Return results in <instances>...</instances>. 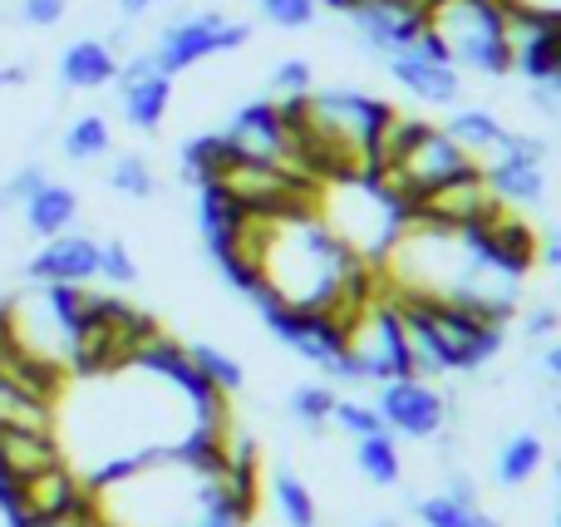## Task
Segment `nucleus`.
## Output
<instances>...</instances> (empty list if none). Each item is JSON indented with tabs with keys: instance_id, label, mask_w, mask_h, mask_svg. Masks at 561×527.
<instances>
[{
	"instance_id": "24",
	"label": "nucleus",
	"mask_w": 561,
	"mask_h": 527,
	"mask_svg": "<svg viewBox=\"0 0 561 527\" xmlns=\"http://www.w3.org/2000/svg\"><path fill=\"white\" fill-rule=\"evenodd\" d=\"M108 187H114L118 197H134V203H148V197H158V173L148 158L138 153H118L114 163H108Z\"/></svg>"
},
{
	"instance_id": "41",
	"label": "nucleus",
	"mask_w": 561,
	"mask_h": 527,
	"mask_svg": "<svg viewBox=\"0 0 561 527\" xmlns=\"http://www.w3.org/2000/svg\"><path fill=\"white\" fill-rule=\"evenodd\" d=\"M0 89H5V65H0Z\"/></svg>"
},
{
	"instance_id": "12",
	"label": "nucleus",
	"mask_w": 561,
	"mask_h": 527,
	"mask_svg": "<svg viewBox=\"0 0 561 527\" xmlns=\"http://www.w3.org/2000/svg\"><path fill=\"white\" fill-rule=\"evenodd\" d=\"M99 276V242L84 232H59L25 262V282L35 286H89Z\"/></svg>"
},
{
	"instance_id": "1",
	"label": "nucleus",
	"mask_w": 561,
	"mask_h": 527,
	"mask_svg": "<svg viewBox=\"0 0 561 527\" xmlns=\"http://www.w3.org/2000/svg\"><path fill=\"white\" fill-rule=\"evenodd\" d=\"M389 306L399 316L409 365H414L419 380L483 370L503 351V325L478 316L473 306H458L448 296H424V291H399V296H389Z\"/></svg>"
},
{
	"instance_id": "26",
	"label": "nucleus",
	"mask_w": 561,
	"mask_h": 527,
	"mask_svg": "<svg viewBox=\"0 0 561 527\" xmlns=\"http://www.w3.org/2000/svg\"><path fill=\"white\" fill-rule=\"evenodd\" d=\"M330 410H335V390H330V385H300V390L290 394V420H296L306 434L325 429Z\"/></svg>"
},
{
	"instance_id": "16",
	"label": "nucleus",
	"mask_w": 561,
	"mask_h": 527,
	"mask_svg": "<svg viewBox=\"0 0 561 527\" xmlns=\"http://www.w3.org/2000/svg\"><path fill=\"white\" fill-rule=\"evenodd\" d=\"M483 177L497 203H507V207H537L547 197V163H533V158L497 153L483 163Z\"/></svg>"
},
{
	"instance_id": "14",
	"label": "nucleus",
	"mask_w": 561,
	"mask_h": 527,
	"mask_svg": "<svg viewBox=\"0 0 561 527\" xmlns=\"http://www.w3.org/2000/svg\"><path fill=\"white\" fill-rule=\"evenodd\" d=\"M118 79V55L108 49V39L84 35L69 39L65 55H59V84L75 89V94H94V89H108Z\"/></svg>"
},
{
	"instance_id": "36",
	"label": "nucleus",
	"mask_w": 561,
	"mask_h": 527,
	"mask_svg": "<svg viewBox=\"0 0 561 527\" xmlns=\"http://www.w3.org/2000/svg\"><path fill=\"white\" fill-rule=\"evenodd\" d=\"M153 5H168V0H118V15H124V20H138V15H148Z\"/></svg>"
},
{
	"instance_id": "20",
	"label": "nucleus",
	"mask_w": 561,
	"mask_h": 527,
	"mask_svg": "<svg viewBox=\"0 0 561 527\" xmlns=\"http://www.w3.org/2000/svg\"><path fill=\"white\" fill-rule=\"evenodd\" d=\"M355 469L365 473L375 489H394L404 479V459H399L394 434H369V439H355Z\"/></svg>"
},
{
	"instance_id": "30",
	"label": "nucleus",
	"mask_w": 561,
	"mask_h": 527,
	"mask_svg": "<svg viewBox=\"0 0 561 527\" xmlns=\"http://www.w3.org/2000/svg\"><path fill=\"white\" fill-rule=\"evenodd\" d=\"M99 276H104L108 286H134L138 282V262H134V252H128L118 237L99 242Z\"/></svg>"
},
{
	"instance_id": "17",
	"label": "nucleus",
	"mask_w": 561,
	"mask_h": 527,
	"mask_svg": "<svg viewBox=\"0 0 561 527\" xmlns=\"http://www.w3.org/2000/svg\"><path fill=\"white\" fill-rule=\"evenodd\" d=\"M444 134L454 138V144L463 148L473 163L497 158V153H503V144H507V124L493 114V108H478V104L454 108V114H448V124H444Z\"/></svg>"
},
{
	"instance_id": "13",
	"label": "nucleus",
	"mask_w": 561,
	"mask_h": 527,
	"mask_svg": "<svg viewBox=\"0 0 561 527\" xmlns=\"http://www.w3.org/2000/svg\"><path fill=\"white\" fill-rule=\"evenodd\" d=\"M385 69H389V79H394L409 99H419V104L454 108L458 99H463V69L444 65V59H428V55H419V49L389 55Z\"/></svg>"
},
{
	"instance_id": "22",
	"label": "nucleus",
	"mask_w": 561,
	"mask_h": 527,
	"mask_svg": "<svg viewBox=\"0 0 561 527\" xmlns=\"http://www.w3.org/2000/svg\"><path fill=\"white\" fill-rule=\"evenodd\" d=\"M414 518L424 527H503L488 518L473 499H454V493H428V499H419Z\"/></svg>"
},
{
	"instance_id": "6",
	"label": "nucleus",
	"mask_w": 561,
	"mask_h": 527,
	"mask_svg": "<svg viewBox=\"0 0 561 527\" xmlns=\"http://www.w3.org/2000/svg\"><path fill=\"white\" fill-rule=\"evenodd\" d=\"M345 351H350V380L355 385H385V380H399V375H414L404 331H399V316L389 301H369L350 321Z\"/></svg>"
},
{
	"instance_id": "32",
	"label": "nucleus",
	"mask_w": 561,
	"mask_h": 527,
	"mask_svg": "<svg viewBox=\"0 0 561 527\" xmlns=\"http://www.w3.org/2000/svg\"><path fill=\"white\" fill-rule=\"evenodd\" d=\"M69 0H20V20L35 30H55L59 20H65Z\"/></svg>"
},
{
	"instance_id": "3",
	"label": "nucleus",
	"mask_w": 561,
	"mask_h": 527,
	"mask_svg": "<svg viewBox=\"0 0 561 527\" xmlns=\"http://www.w3.org/2000/svg\"><path fill=\"white\" fill-rule=\"evenodd\" d=\"M316 203H325L330 213L320 222L330 227L335 242H345L365 266H379L394 247V237L404 232V207L375 183V177H345V183H325Z\"/></svg>"
},
{
	"instance_id": "8",
	"label": "nucleus",
	"mask_w": 561,
	"mask_h": 527,
	"mask_svg": "<svg viewBox=\"0 0 561 527\" xmlns=\"http://www.w3.org/2000/svg\"><path fill=\"white\" fill-rule=\"evenodd\" d=\"M379 420H385L389 434H399V439H438L448 424V400L434 390L428 380H419V375H399V380H385L379 385V400H375Z\"/></svg>"
},
{
	"instance_id": "33",
	"label": "nucleus",
	"mask_w": 561,
	"mask_h": 527,
	"mask_svg": "<svg viewBox=\"0 0 561 527\" xmlns=\"http://www.w3.org/2000/svg\"><path fill=\"white\" fill-rule=\"evenodd\" d=\"M527 331H533V335H552L557 331V311H552V306H537V311L527 316Z\"/></svg>"
},
{
	"instance_id": "29",
	"label": "nucleus",
	"mask_w": 561,
	"mask_h": 527,
	"mask_svg": "<svg viewBox=\"0 0 561 527\" xmlns=\"http://www.w3.org/2000/svg\"><path fill=\"white\" fill-rule=\"evenodd\" d=\"M256 10H262V20L276 30H310L320 15L316 0H256Z\"/></svg>"
},
{
	"instance_id": "7",
	"label": "nucleus",
	"mask_w": 561,
	"mask_h": 527,
	"mask_svg": "<svg viewBox=\"0 0 561 527\" xmlns=\"http://www.w3.org/2000/svg\"><path fill=\"white\" fill-rule=\"evenodd\" d=\"M355 39L369 49V55L389 59L404 55L424 39L428 30V0H359V5L345 10Z\"/></svg>"
},
{
	"instance_id": "40",
	"label": "nucleus",
	"mask_w": 561,
	"mask_h": 527,
	"mask_svg": "<svg viewBox=\"0 0 561 527\" xmlns=\"http://www.w3.org/2000/svg\"><path fill=\"white\" fill-rule=\"evenodd\" d=\"M369 527H399L394 518H375V523H369Z\"/></svg>"
},
{
	"instance_id": "9",
	"label": "nucleus",
	"mask_w": 561,
	"mask_h": 527,
	"mask_svg": "<svg viewBox=\"0 0 561 527\" xmlns=\"http://www.w3.org/2000/svg\"><path fill=\"white\" fill-rule=\"evenodd\" d=\"M493 213H503V203H497L493 187H488L483 163H473V168H463L458 177H448V183L428 187V193L409 207V217L434 222V227H454V232H468V227L488 222Z\"/></svg>"
},
{
	"instance_id": "34",
	"label": "nucleus",
	"mask_w": 561,
	"mask_h": 527,
	"mask_svg": "<svg viewBox=\"0 0 561 527\" xmlns=\"http://www.w3.org/2000/svg\"><path fill=\"white\" fill-rule=\"evenodd\" d=\"M45 527H108L104 518L94 513V499H89V508H79L75 518H59V523H45Z\"/></svg>"
},
{
	"instance_id": "42",
	"label": "nucleus",
	"mask_w": 561,
	"mask_h": 527,
	"mask_svg": "<svg viewBox=\"0 0 561 527\" xmlns=\"http://www.w3.org/2000/svg\"><path fill=\"white\" fill-rule=\"evenodd\" d=\"M557 124H561V114H557Z\"/></svg>"
},
{
	"instance_id": "5",
	"label": "nucleus",
	"mask_w": 561,
	"mask_h": 527,
	"mask_svg": "<svg viewBox=\"0 0 561 527\" xmlns=\"http://www.w3.org/2000/svg\"><path fill=\"white\" fill-rule=\"evenodd\" d=\"M256 311H262V321L272 325L286 351H296L300 360L330 370L340 385H355L350 380V351H345L350 325L340 321V316L310 311V306H286V301H276V296H256Z\"/></svg>"
},
{
	"instance_id": "28",
	"label": "nucleus",
	"mask_w": 561,
	"mask_h": 527,
	"mask_svg": "<svg viewBox=\"0 0 561 527\" xmlns=\"http://www.w3.org/2000/svg\"><path fill=\"white\" fill-rule=\"evenodd\" d=\"M330 424H335V429H345L350 439L385 434V420H379V410H375V404H365V400H335V410H330Z\"/></svg>"
},
{
	"instance_id": "35",
	"label": "nucleus",
	"mask_w": 561,
	"mask_h": 527,
	"mask_svg": "<svg viewBox=\"0 0 561 527\" xmlns=\"http://www.w3.org/2000/svg\"><path fill=\"white\" fill-rule=\"evenodd\" d=\"M537 256H542L547 266H561V227H552V232L537 242Z\"/></svg>"
},
{
	"instance_id": "25",
	"label": "nucleus",
	"mask_w": 561,
	"mask_h": 527,
	"mask_svg": "<svg viewBox=\"0 0 561 527\" xmlns=\"http://www.w3.org/2000/svg\"><path fill=\"white\" fill-rule=\"evenodd\" d=\"M272 499H276V513H280L286 527H320V513H316V499H310L306 479H296V473H276Z\"/></svg>"
},
{
	"instance_id": "23",
	"label": "nucleus",
	"mask_w": 561,
	"mask_h": 527,
	"mask_svg": "<svg viewBox=\"0 0 561 527\" xmlns=\"http://www.w3.org/2000/svg\"><path fill=\"white\" fill-rule=\"evenodd\" d=\"M187 360H193L197 375H203L213 390H222V394H237V390H242V380H247L242 360H232L227 351H217V345H207V341H193V345H187Z\"/></svg>"
},
{
	"instance_id": "10",
	"label": "nucleus",
	"mask_w": 561,
	"mask_h": 527,
	"mask_svg": "<svg viewBox=\"0 0 561 527\" xmlns=\"http://www.w3.org/2000/svg\"><path fill=\"white\" fill-rule=\"evenodd\" d=\"M118 114L128 118V128L138 134H158L173 108V79L153 65V55H134L118 59Z\"/></svg>"
},
{
	"instance_id": "39",
	"label": "nucleus",
	"mask_w": 561,
	"mask_h": 527,
	"mask_svg": "<svg viewBox=\"0 0 561 527\" xmlns=\"http://www.w3.org/2000/svg\"><path fill=\"white\" fill-rule=\"evenodd\" d=\"M316 5H330V10H340V15H345V10L359 5V0H316Z\"/></svg>"
},
{
	"instance_id": "4",
	"label": "nucleus",
	"mask_w": 561,
	"mask_h": 527,
	"mask_svg": "<svg viewBox=\"0 0 561 527\" xmlns=\"http://www.w3.org/2000/svg\"><path fill=\"white\" fill-rule=\"evenodd\" d=\"M252 45V25L247 20H232L222 10H193V15H178L158 30L153 39V65L163 69L168 79L187 75L193 65L203 59H217V55H237V49Z\"/></svg>"
},
{
	"instance_id": "31",
	"label": "nucleus",
	"mask_w": 561,
	"mask_h": 527,
	"mask_svg": "<svg viewBox=\"0 0 561 527\" xmlns=\"http://www.w3.org/2000/svg\"><path fill=\"white\" fill-rule=\"evenodd\" d=\"M45 183H49L45 163H25V168H15V173L5 177V187H0V213H5V207H25Z\"/></svg>"
},
{
	"instance_id": "11",
	"label": "nucleus",
	"mask_w": 561,
	"mask_h": 527,
	"mask_svg": "<svg viewBox=\"0 0 561 527\" xmlns=\"http://www.w3.org/2000/svg\"><path fill=\"white\" fill-rule=\"evenodd\" d=\"M222 144L232 148L237 158L290 168V138H286V124H280L276 99H252V104L237 108L222 128Z\"/></svg>"
},
{
	"instance_id": "27",
	"label": "nucleus",
	"mask_w": 561,
	"mask_h": 527,
	"mask_svg": "<svg viewBox=\"0 0 561 527\" xmlns=\"http://www.w3.org/2000/svg\"><path fill=\"white\" fill-rule=\"evenodd\" d=\"M266 89H272L266 99H300V94H310V89H316V69H310V59L290 55V59H280V65L272 69Z\"/></svg>"
},
{
	"instance_id": "2",
	"label": "nucleus",
	"mask_w": 561,
	"mask_h": 527,
	"mask_svg": "<svg viewBox=\"0 0 561 527\" xmlns=\"http://www.w3.org/2000/svg\"><path fill=\"white\" fill-rule=\"evenodd\" d=\"M428 35L454 69L503 79L507 55V0H428Z\"/></svg>"
},
{
	"instance_id": "19",
	"label": "nucleus",
	"mask_w": 561,
	"mask_h": 527,
	"mask_svg": "<svg viewBox=\"0 0 561 527\" xmlns=\"http://www.w3.org/2000/svg\"><path fill=\"white\" fill-rule=\"evenodd\" d=\"M542 459H547V444L537 434H513L493 459V479L503 489H523V483H533L542 473Z\"/></svg>"
},
{
	"instance_id": "18",
	"label": "nucleus",
	"mask_w": 561,
	"mask_h": 527,
	"mask_svg": "<svg viewBox=\"0 0 561 527\" xmlns=\"http://www.w3.org/2000/svg\"><path fill=\"white\" fill-rule=\"evenodd\" d=\"M20 213H25V232H35L39 242H49V237L69 232V227L79 222V193L69 183H55V177H49Z\"/></svg>"
},
{
	"instance_id": "38",
	"label": "nucleus",
	"mask_w": 561,
	"mask_h": 527,
	"mask_svg": "<svg viewBox=\"0 0 561 527\" xmlns=\"http://www.w3.org/2000/svg\"><path fill=\"white\" fill-rule=\"evenodd\" d=\"M542 89H547V94H552V99H557V104H561V69H552V75H547V79H542Z\"/></svg>"
},
{
	"instance_id": "15",
	"label": "nucleus",
	"mask_w": 561,
	"mask_h": 527,
	"mask_svg": "<svg viewBox=\"0 0 561 527\" xmlns=\"http://www.w3.org/2000/svg\"><path fill=\"white\" fill-rule=\"evenodd\" d=\"M65 454H59V439L55 429H20V424H0V479L20 483L30 479V473L49 469V463H59Z\"/></svg>"
},
{
	"instance_id": "21",
	"label": "nucleus",
	"mask_w": 561,
	"mask_h": 527,
	"mask_svg": "<svg viewBox=\"0 0 561 527\" xmlns=\"http://www.w3.org/2000/svg\"><path fill=\"white\" fill-rule=\"evenodd\" d=\"M108 148H114V128L104 114H79L59 138V153L69 163H99V158H108Z\"/></svg>"
},
{
	"instance_id": "37",
	"label": "nucleus",
	"mask_w": 561,
	"mask_h": 527,
	"mask_svg": "<svg viewBox=\"0 0 561 527\" xmlns=\"http://www.w3.org/2000/svg\"><path fill=\"white\" fill-rule=\"evenodd\" d=\"M542 370H547V375H552V380H561V341H557V345H552V351H547V355H542Z\"/></svg>"
}]
</instances>
